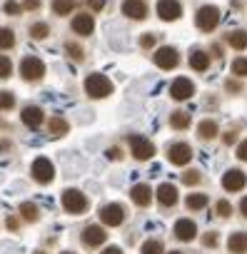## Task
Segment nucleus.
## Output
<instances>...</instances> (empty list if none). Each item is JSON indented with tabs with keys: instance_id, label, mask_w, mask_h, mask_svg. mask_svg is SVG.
I'll use <instances>...</instances> for the list:
<instances>
[{
	"instance_id": "f257e3e1",
	"label": "nucleus",
	"mask_w": 247,
	"mask_h": 254,
	"mask_svg": "<svg viewBox=\"0 0 247 254\" xmlns=\"http://www.w3.org/2000/svg\"><path fill=\"white\" fill-rule=\"evenodd\" d=\"M85 92H87L90 97H95V100L107 97V95L112 92V82H110L105 75H100V72L87 75V80H85Z\"/></svg>"
},
{
	"instance_id": "f03ea898",
	"label": "nucleus",
	"mask_w": 247,
	"mask_h": 254,
	"mask_svg": "<svg viewBox=\"0 0 247 254\" xmlns=\"http://www.w3.org/2000/svg\"><path fill=\"white\" fill-rule=\"evenodd\" d=\"M20 75H23V80L35 82V80H40V77L45 75V63H43L40 58H35V55H28V58H23V63H20Z\"/></svg>"
},
{
	"instance_id": "7ed1b4c3",
	"label": "nucleus",
	"mask_w": 247,
	"mask_h": 254,
	"mask_svg": "<svg viewBox=\"0 0 247 254\" xmlns=\"http://www.w3.org/2000/svg\"><path fill=\"white\" fill-rule=\"evenodd\" d=\"M63 209L70 214H82L87 209V197L80 190H65L63 192Z\"/></svg>"
},
{
	"instance_id": "20e7f679",
	"label": "nucleus",
	"mask_w": 247,
	"mask_h": 254,
	"mask_svg": "<svg viewBox=\"0 0 247 254\" xmlns=\"http://www.w3.org/2000/svg\"><path fill=\"white\" fill-rule=\"evenodd\" d=\"M30 172H33V180L40 182V185H50L53 177H55V167H53V162L48 157H35Z\"/></svg>"
},
{
	"instance_id": "39448f33",
	"label": "nucleus",
	"mask_w": 247,
	"mask_h": 254,
	"mask_svg": "<svg viewBox=\"0 0 247 254\" xmlns=\"http://www.w3.org/2000/svg\"><path fill=\"white\" fill-rule=\"evenodd\" d=\"M195 23H197L200 30L210 33V30H215L217 23H220V10H217L215 5H202V8L197 10V15H195Z\"/></svg>"
},
{
	"instance_id": "423d86ee",
	"label": "nucleus",
	"mask_w": 247,
	"mask_h": 254,
	"mask_svg": "<svg viewBox=\"0 0 247 254\" xmlns=\"http://www.w3.org/2000/svg\"><path fill=\"white\" fill-rule=\"evenodd\" d=\"M100 219H102V224H107V227H120L122 222H125V207L122 204H105L102 209H100Z\"/></svg>"
},
{
	"instance_id": "0eeeda50",
	"label": "nucleus",
	"mask_w": 247,
	"mask_h": 254,
	"mask_svg": "<svg viewBox=\"0 0 247 254\" xmlns=\"http://www.w3.org/2000/svg\"><path fill=\"white\" fill-rule=\"evenodd\" d=\"M130 150H133L135 160H150L155 155V145L143 135H130Z\"/></svg>"
},
{
	"instance_id": "6e6552de",
	"label": "nucleus",
	"mask_w": 247,
	"mask_h": 254,
	"mask_svg": "<svg viewBox=\"0 0 247 254\" xmlns=\"http://www.w3.org/2000/svg\"><path fill=\"white\" fill-rule=\"evenodd\" d=\"M167 160H170L172 165L182 167V165H187V162L192 160V147L185 145V142H175V145L167 147Z\"/></svg>"
},
{
	"instance_id": "1a4fd4ad",
	"label": "nucleus",
	"mask_w": 247,
	"mask_h": 254,
	"mask_svg": "<svg viewBox=\"0 0 247 254\" xmlns=\"http://www.w3.org/2000/svg\"><path fill=\"white\" fill-rule=\"evenodd\" d=\"M155 65L160 67V70H172V67H177V63H180V55H177V50L175 48H160L158 53H155Z\"/></svg>"
},
{
	"instance_id": "9d476101",
	"label": "nucleus",
	"mask_w": 247,
	"mask_h": 254,
	"mask_svg": "<svg viewBox=\"0 0 247 254\" xmlns=\"http://www.w3.org/2000/svg\"><path fill=\"white\" fill-rule=\"evenodd\" d=\"M192 95H195L192 80H187V77L172 80V85H170V97H172V100H190Z\"/></svg>"
},
{
	"instance_id": "9b49d317",
	"label": "nucleus",
	"mask_w": 247,
	"mask_h": 254,
	"mask_svg": "<svg viewBox=\"0 0 247 254\" xmlns=\"http://www.w3.org/2000/svg\"><path fill=\"white\" fill-rule=\"evenodd\" d=\"M158 15L163 18V20H177L180 15H182V5L177 3V0H160L158 3Z\"/></svg>"
},
{
	"instance_id": "f8f14e48",
	"label": "nucleus",
	"mask_w": 247,
	"mask_h": 254,
	"mask_svg": "<svg viewBox=\"0 0 247 254\" xmlns=\"http://www.w3.org/2000/svg\"><path fill=\"white\" fill-rule=\"evenodd\" d=\"M245 185H247V177H245V172H240V170H227L225 177H222V187H225L227 192H240Z\"/></svg>"
},
{
	"instance_id": "ddd939ff",
	"label": "nucleus",
	"mask_w": 247,
	"mask_h": 254,
	"mask_svg": "<svg viewBox=\"0 0 247 254\" xmlns=\"http://www.w3.org/2000/svg\"><path fill=\"white\" fill-rule=\"evenodd\" d=\"M105 239H107V234H105V229H102L100 224H90V227L82 229V242H85V247H100Z\"/></svg>"
},
{
	"instance_id": "4468645a",
	"label": "nucleus",
	"mask_w": 247,
	"mask_h": 254,
	"mask_svg": "<svg viewBox=\"0 0 247 254\" xmlns=\"http://www.w3.org/2000/svg\"><path fill=\"white\" fill-rule=\"evenodd\" d=\"M122 13H125L128 18H133V20H145L148 18V5L143 3V0H125V3H122Z\"/></svg>"
},
{
	"instance_id": "2eb2a0df",
	"label": "nucleus",
	"mask_w": 247,
	"mask_h": 254,
	"mask_svg": "<svg viewBox=\"0 0 247 254\" xmlns=\"http://www.w3.org/2000/svg\"><path fill=\"white\" fill-rule=\"evenodd\" d=\"M195 234H197V224L192 219H177L175 222V237L180 242H192Z\"/></svg>"
},
{
	"instance_id": "dca6fc26",
	"label": "nucleus",
	"mask_w": 247,
	"mask_h": 254,
	"mask_svg": "<svg viewBox=\"0 0 247 254\" xmlns=\"http://www.w3.org/2000/svg\"><path fill=\"white\" fill-rule=\"evenodd\" d=\"M20 120H23V125H28L30 130H38V127L43 125V110L40 107H35V105H30V107H25L23 112H20Z\"/></svg>"
},
{
	"instance_id": "f3484780",
	"label": "nucleus",
	"mask_w": 247,
	"mask_h": 254,
	"mask_svg": "<svg viewBox=\"0 0 247 254\" xmlns=\"http://www.w3.org/2000/svg\"><path fill=\"white\" fill-rule=\"evenodd\" d=\"M73 30H75L78 35H92V30H95V20H92V15H90V13H80V15H75V18H73Z\"/></svg>"
},
{
	"instance_id": "a211bd4d",
	"label": "nucleus",
	"mask_w": 247,
	"mask_h": 254,
	"mask_svg": "<svg viewBox=\"0 0 247 254\" xmlns=\"http://www.w3.org/2000/svg\"><path fill=\"white\" fill-rule=\"evenodd\" d=\"M158 202H160L163 207H172V204L177 202V187L170 185V182L160 185V187H158Z\"/></svg>"
},
{
	"instance_id": "6ab92c4d",
	"label": "nucleus",
	"mask_w": 247,
	"mask_h": 254,
	"mask_svg": "<svg viewBox=\"0 0 247 254\" xmlns=\"http://www.w3.org/2000/svg\"><path fill=\"white\" fill-rule=\"evenodd\" d=\"M130 197H133V202H135L138 207H148L150 199H153V190H150L148 185H135V187L130 190Z\"/></svg>"
},
{
	"instance_id": "aec40b11",
	"label": "nucleus",
	"mask_w": 247,
	"mask_h": 254,
	"mask_svg": "<svg viewBox=\"0 0 247 254\" xmlns=\"http://www.w3.org/2000/svg\"><path fill=\"white\" fill-rule=\"evenodd\" d=\"M227 249H230L232 254H245V252H247V234H245V232H235V234H230V239H227Z\"/></svg>"
},
{
	"instance_id": "412c9836",
	"label": "nucleus",
	"mask_w": 247,
	"mask_h": 254,
	"mask_svg": "<svg viewBox=\"0 0 247 254\" xmlns=\"http://www.w3.org/2000/svg\"><path fill=\"white\" fill-rule=\"evenodd\" d=\"M190 67L197 70V72H205V70L210 67V55H207L205 50H192V55H190Z\"/></svg>"
},
{
	"instance_id": "4be33fe9",
	"label": "nucleus",
	"mask_w": 247,
	"mask_h": 254,
	"mask_svg": "<svg viewBox=\"0 0 247 254\" xmlns=\"http://www.w3.org/2000/svg\"><path fill=\"white\" fill-rule=\"evenodd\" d=\"M197 135H200L202 140H212V137L217 135V122H215V120H202V122L197 125Z\"/></svg>"
},
{
	"instance_id": "5701e85b",
	"label": "nucleus",
	"mask_w": 247,
	"mask_h": 254,
	"mask_svg": "<svg viewBox=\"0 0 247 254\" xmlns=\"http://www.w3.org/2000/svg\"><path fill=\"white\" fill-rule=\"evenodd\" d=\"M227 43H230V48H235V50H245V48H247V33H245V30H232V33L227 35Z\"/></svg>"
},
{
	"instance_id": "b1692460",
	"label": "nucleus",
	"mask_w": 247,
	"mask_h": 254,
	"mask_svg": "<svg viewBox=\"0 0 247 254\" xmlns=\"http://www.w3.org/2000/svg\"><path fill=\"white\" fill-rule=\"evenodd\" d=\"M78 5V0H53V13L55 15H70Z\"/></svg>"
},
{
	"instance_id": "393cba45",
	"label": "nucleus",
	"mask_w": 247,
	"mask_h": 254,
	"mask_svg": "<svg viewBox=\"0 0 247 254\" xmlns=\"http://www.w3.org/2000/svg\"><path fill=\"white\" fill-rule=\"evenodd\" d=\"M70 130V125H68V120L65 117H60V115H55L53 120H50V135H55V137H60V135H65Z\"/></svg>"
},
{
	"instance_id": "a878e982",
	"label": "nucleus",
	"mask_w": 247,
	"mask_h": 254,
	"mask_svg": "<svg viewBox=\"0 0 247 254\" xmlns=\"http://www.w3.org/2000/svg\"><path fill=\"white\" fill-rule=\"evenodd\" d=\"M20 217H23L25 222H38L40 209H38L33 202H23V204H20Z\"/></svg>"
},
{
	"instance_id": "bb28decb",
	"label": "nucleus",
	"mask_w": 247,
	"mask_h": 254,
	"mask_svg": "<svg viewBox=\"0 0 247 254\" xmlns=\"http://www.w3.org/2000/svg\"><path fill=\"white\" fill-rule=\"evenodd\" d=\"M170 125L175 127V130H185V127H190V115L182 112V110H177V112L170 115Z\"/></svg>"
},
{
	"instance_id": "cd10ccee",
	"label": "nucleus",
	"mask_w": 247,
	"mask_h": 254,
	"mask_svg": "<svg viewBox=\"0 0 247 254\" xmlns=\"http://www.w3.org/2000/svg\"><path fill=\"white\" fill-rule=\"evenodd\" d=\"M15 45V33L10 28H0V50H10Z\"/></svg>"
},
{
	"instance_id": "c85d7f7f",
	"label": "nucleus",
	"mask_w": 247,
	"mask_h": 254,
	"mask_svg": "<svg viewBox=\"0 0 247 254\" xmlns=\"http://www.w3.org/2000/svg\"><path fill=\"white\" fill-rule=\"evenodd\" d=\"M185 204H187V209H205L207 207V194H187Z\"/></svg>"
},
{
	"instance_id": "c756f323",
	"label": "nucleus",
	"mask_w": 247,
	"mask_h": 254,
	"mask_svg": "<svg viewBox=\"0 0 247 254\" xmlns=\"http://www.w3.org/2000/svg\"><path fill=\"white\" fill-rule=\"evenodd\" d=\"M30 35H33L35 40H45V38L50 35L48 23H33V25H30Z\"/></svg>"
},
{
	"instance_id": "7c9ffc66",
	"label": "nucleus",
	"mask_w": 247,
	"mask_h": 254,
	"mask_svg": "<svg viewBox=\"0 0 247 254\" xmlns=\"http://www.w3.org/2000/svg\"><path fill=\"white\" fill-rule=\"evenodd\" d=\"M140 252H143V254H163L165 249H163V242H160V239H148Z\"/></svg>"
},
{
	"instance_id": "2f4dec72",
	"label": "nucleus",
	"mask_w": 247,
	"mask_h": 254,
	"mask_svg": "<svg viewBox=\"0 0 247 254\" xmlns=\"http://www.w3.org/2000/svg\"><path fill=\"white\" fill-rule=\"evenodd\" d=\"M232 75H237V77H245L247 75V58H237L232 63Z\"/></svg>"
},
{
	"instance_id": "473e14b6",
	"label": "nucleus",
	"mask_w": 247,
	"mask_h": 254,
	"mask_svg": "<svg viewBox=\"0 0 247 254\" xmlns=\"http://www.w3.org/2000/svg\"><path fill=\"white\" fill-rule=\"evenodd\" d=\"M10 72H13V63L5 55H0V80H8Z\"/></svg>"
},
{
	"instance_id": "72a5a7b5",
	"label": "nucleus",
	"mask_w": 247,
	"mask_h": 254,
	"mask_svg": "<svg viewBox=\"0 0 247 254\" xmlns=\"http://www.w3.org/2000/svg\"><path fill=\"white\" fill-rule=\"evenodd\" d=\"M13 107H15L13 92H0V110H13Z\"/></svg>"
},
{
	"instance_id": "f704fd0d",
	"label": "nucleus",
	"mask_w": 247,
	"mask_h": 254,
	"mask_svg": "<svg viewBox=\"0 0 247 254\" xmlns=\"http://www.w3.org/2000/svg\"><path fill=\"white\" fill-rule=\"evenodd\" d=\"M215 212H217V217H230V214H232V204H230L227 199H220V202L215 204Z\"/></svg>"
},
{
	"instance_id": "c9c22d12",
	"label": "nucleus",
	"mask_w": 247,
	"mask_h": 254,
	"mask_svg": "<svg viewBox=\"0 0 247 254\" xmlns=\"http://www.w3.org/2000/svg\"><path fill=\"white\" fill-rule=\"evenodd\" d=\"M65 50H68V55L73 60H82V48L78 43H65Z\"/></svg>"
},
{
	"instance_id": "e433bc0d",
	"label": "nucleus",
	"mask_w": 247,
	"mask_h": 254,
	"mask_svg": "<svg viewBox=\"0 0 247 254\" xmlns=\"http://www.w3.org/2000/svg\"><path fill=\"white\" fill-rule=\"evenodd\" d=\"M182 182H185V185H197V182H200V172H197V170L185 172V175H182Z\"/></svg>"
},
{
	"instance_id": "4c0bfd02",
	"label": "nucleus",
	"mask_w": 247,
	"mask_h": 254,
	"mask_svg": "<svg viewBox=\"0 0 247 254\" xmlns=\"http://www.w3.org/2000/svg\"><path fill=\"white\" fill-rule=\"evenodd\" d=\"M202 244H205V247H215V244H217V234H215V232H207V234L202 237Z\"/></svg>"
},
{
	"instance_id": "58836bf2",
	"label": "nucleus",
	"mask_w": 247,
	"mask_h": 254,
	"mask_svg": "<svg viewBox=\"0 0 247 254\" xmlns=\"http://www.w3.org/2000/svg\"><path fill=\"white\" fill-rule=\"evenodd\" d=\"M23 10V5H18V3H13V0H8L5 3V13H10V15H15V13H20Z\"/></svg>"
},
{
	"instance_id": "ea45409f",
	"label": "nucleus",
	"mask_w": 247,
	"mask_h": 254,
	"mask_svg": "<svg viewBox=\"0 0 247 254\" xmlns=\"http://www.w3.org/2000/svg\"><path fill=\"white\" fill-rule=\"evenodd\" d=\"M140 45H143V48H153V45H155V35H150V33L143 35V38H140Z\"/></svg>"
},
{
	"instance_id": "a19ab883",
	"label": "nucleus",
	"mask_w": 247,
	"mask_h": 254,
	"mask_svg": "<svg viewBox=\"0 0 247 254\" xmlns=\"http://www.w3.org/2000/svg\"><path fill=\"white\" fill-rule=\"evenodd\" d=\"M237 157L247 162V140H242V142H240V147H237Z\"/></svg>"
},
{
	"instance_id": "79ce46f5",
	"label": "nucleus",
	"mask_w": 247,
	"mask_h": 254,
	"mask_svg": "<svg viewBox=\"0 0 247 254\" xmlns=\"http://www.w3.org/2000/svg\"><path fill=\"white\" fill-rule=\"evenodd\" d=\"M23 8H25V10H35V8H40V0H25Z\"/></svg>"
},
{
	"instance_id": "37998d69",
	"label": "nucleus",
	"mask_w": 247,
	"mask_h": 254,
	"mask_svg": "<svg viewBox=\"0 0 247 254\" xmlns=\"http://www.w3.org/2000/svg\"><path fill=\"white\" fill-rule=\"evenodd\" d=\"M90 8L92 10H102L105 8V0H90Z\"/></svg>"
},
{
	"instance_id": "c03bdc74",
	"label": "nucleus",
	"mask_w": 247,
	"mask_h": 254,
	"mask_svg": "<svg viewBox=\"0 0 247 254\" xmlns=\"http://www.w3.org/2000/svg\"><path fill=\"white\" fill-rule=\"evenodd\" d=\"M107 157H110V160H120V157H122V152H120L117 147H112V150H107Z\"/></svg>"
},
{
	"instance_id": "a18cd8bd",
	"label": "nucleus",
	"mask_w": 247,
	"mask_h": 254,
	"mask_svg": "<svg viewBox=\"0 0 247 254\" xmlns=\"http://www.w3.org/2000/svg\"><path fill=\"white\" fill-rule=\"evenodd\" d=\"M100 254H122V249H120V247H107V249H102Z\"/></svg>"
},
{
	"instance_id": "49530a36",
	"label": "nucleus",
	"mask_w": 247,
	"mask_h": 254,
	"mask_svg": "<svg viewBox=\"0 0 247 254\" xmlns=\"http://www.w3.org/2000/svg\"><path fill=\"white\" fill-rule=\"evenodd\" d=\"M8 229H18V219L15 217H8Z\"/></svg>"
},
{
	"instance_id": "de8ad7c7",
	"label": "nucleus",
	"mask_w": 247,
	"mask_h": 254,
	"mask_svg": "<svg viewBox=\"0 0 247 254\" xmlns=\"http://www.w3.org/2000/svg\"><path fill=\"white\" fill-rule=\"evenodd\" d=\"M232 142H235V132H227L225 135V145H232Z\"/></svg>"
},
{
	"instance_id": "09e8293b",
	"label": "nucleus",
	"mask_w": 247,
	"mask_h": 254,
	"mask_svg": "<svg viewBox=\"0 0 247 254\" xmlns=\"http://www.w3.org/2000/svg\"><path fill=\"white\" fill-rule=\"evenodd\" d=\"M240 209H242V214H245V217H247V197H245V199H242V202H240Z\"/></svg>"
},
{
	"instance_id": "8fccbe9b",
	"label": "nucleus",
	"mask_w": 247,
	"mask_h": 254,
	"mask_svg": "<svg viewBox=\"0 0 247 254\" xmlns=\"http://www.w3.org/2000/svg\"><path fill=\"white\" fill-rule=\"evenodd\" d=\"M170 254H182V252H170Z\"/></svg>"
},
{
	"instance_id": "3c124183",
	"label": "nucleus",
	"mask_w": 247,
	"mask_h": 254,
	"mask_svg": "<svg viewBox=\"0 0 247 254\" xmlns=\"http://www.w3.org/2000/svg\"><path fill=\"white\" fill-rule=\"evenodd\" d=\"M63 254H73V252H63Z\"/></svg>"
},
{
	"instance_id": "603ef678",
	"label": "nucleus",
	"mask_w": 247,
	"mask_h": 254,
	"mask_svg": "<svg viewBox=\"0 0 247 254\" xmlns=\"http://www.w3.org/2000/svg\"><path fill=\"white\" fill-rule=\"evenodd\" d=\"M38 254H43V252H38Z\"/></svg>"
}]
</instances>
